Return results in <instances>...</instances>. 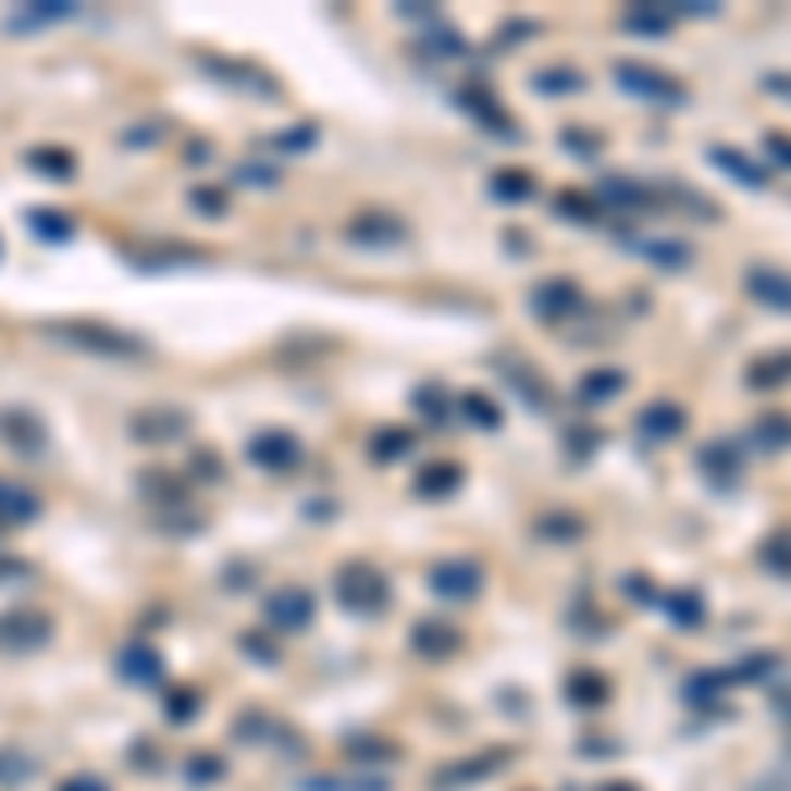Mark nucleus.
<instances>
[{"mask_svg": "<svg viewBox=\"0 0 791 791\" xmlns=\"http://www.w3.org/2000/svg\"><path fill=\"white\" fill-rule=\"evenodd\" d=\"M618 85L628 96H639V101H654V106H681L687 101V85L676 79V74L654 70V64H633V59H622L618 70Z\"/></svg>", "mask_w": 791, "mask_h": 791, "instance_id": "nucleus-1", "label": "nucleus"}, {"mask_svg": "<svg viewBox=\"0 0 791 791\" xmlns=\"http://www.w3.org/2000/svg\"><path fill=\"white\" fill-rule=\"evenodd\" d=\"M338 596H344V607H354V613H380L391 602V585H385V576H380L375 565L354 559V565L338 570Z\"/></svg>", "mask_w": 791, "mask_h": 791, "instance_id": "nucleus-2", "label": "nucleus"}, {"mask_svg": "<svg viewBox=\"0 0 791 791\" xmlns=\"http://www.w3.org/2000/svg\"><path fill=\"white\" fill-rule=\"evenodd\" d=\"M428 581H433V591H438L444 602H470V596L485 585V570L475 559H438Z\"/></svg>", "mask_w": 791, "mask_h": 791, "instance_id": "nucleus-3", "label": "nucleus"}, {"mask_svg": "<svg viewBox=\"0 0 791 791\" xmlns=\"http://www.w3.org/2000/svg\"><path fill=\"white\" fill-rule=\"evenodd\" d=\"M744 291L755 296L759 307H770V311H791V275H787V270H770V264H755V270L744 275Z\"/></svg>", "mask_w": 791, "mask_h": 791, "instance_id": "nucleus-4", "label": "nucleus"}, {"mask_svg": "<svg viewBox=\"0 0 791 791\" xmlns=\"http://www.w3.org/2000/svg\"><path fill=\"white\" fill-rule=\"evenodd\" d=\"M581 285L576 280H549V285H539L533 291V311L539 317H549V322H565V317H576L581 311Z\"/></svg>", "mask_w": 791, "mask_h": 791, "instance_id": "nucleus-5", "label": "nucleus"}, {"mask_svg": "<svg viewBox=\"0 0 791 791\" xmlns=\"http://www.w3.org/2000/svg\"><path fill=\"white\" fill-rule=\"evenodd\" d=\"M681 428H687V412H681L676 401H650V407L639 412V433H644L650 444H670V438H681Z\"/></svg>", "mask_w": 791, "mask_h": 791, "instance_id": "nucleus-6", "label": "nucleus"}, {"mask_svg": "<svg viewBox=\"0 0 791 791\" xmlns=\"http://www.w3.org/2000/svg\"><path fill=\"white\" fill-rule=\"evenodd\" d=\"M248 459H259L264 470H296V465H301V444L285 438V433H259V438L248 444Z\"/></svg>", "mask_w": 791, "mask_h": 791, "instance_id": "nucleus-7", "label": "nucleus"}, {"mask_svg": "<svg viewBox=\"0 0 791 791\" xmlns=\"http://www.w3.org/2000/svg\"><path fill=\"white\" fill-rule=\"evenodd\" d=\"M707 159H713V164H718V170H728L733 174V180H739V185H770V170H765V164H755V159H750V153H739V148H728V143H713V148H707Z\"/></svg>", "mask_w": 791, "mask_h": 791, "instance_id": "nucleus-8", "label": "nucleus"}, {"mask_svg": "<svg viewBox=\"0 0 791 791\" xmlns=\"http://www.w3.org/2000/svg\"><path fill=\"white\" fill-rule=\"evenodd\" d=\"M53 333H64V338H79V348H111V354H133V338L127 333H106V327H70V322H59Z\"/></svg>", "mask_w": 791, "mask_h": 791, "instance_id": "nucleus-9", "label": "nucleus"}, {"mask_svg": "<svg viewBox=\"0 0 791 791\" xmlns=\"http://www.w3.org/2000/svg\"><path fill=\"white\" fill-rule=\"evenodd\" d=\"M681 16H676V5H633L628 16H622V27L628 33H670Z\"/></svg>", "mask_w": 791, "mask_h": 791, "instance_id": "nucleus-10", "label": "nucleus"}, {"mask_svg": "<svg viewBox=\"0 0 791 791\" xmlns=\"http://www.w3.org/2000/svg\"><path fill=\"white\" fill-rule=\"evenodd\" d=\"M622 385H628V375H622V370H596V375L581 380V401H585V407H602V401L622 396Z\"/></svg>", "mask_w": 791, "mask_h": 791, "instance_id": "nucleus-11", "label": "nucleus"}, {"mask_svg": "<svg viewBox=\"0 0 791 791\" xmlns=\"http://www.w3.org/2000/svg\"><path fill=\"white\" fill-rule=\"evenodd\" d=\"M787 380H791V354H770V359L750 364V385L755 391H781Z\"/></svg>", "mask_w": 791, "mask_h": 791, "instance_id": "nucleus-12", "label": "nucleus"}, {"mask_svg": "<svg viewBox=\"0 0 791 791\" xmlns=\"http://www.w3.org/2000/svg\"><path fill=\"white\" fill-rule=\"evenodd\" d=\"M759 565L770 576H791V528H776L765 544H759Z\"/></svg>", "mask_w": 791, "mask_h": 791, "instance_id": "nucleus-13", "label": "nucleus"}, {"mask_svg": "<svg viewBox=\"0 0 791 791\" xmlns=\"http://www.w3.org/2000/svg\"><path fill=\"white\" fill-rule=\"evenodd\" d=\"M702 470H707V475H713V481H739V448L728 444V438H722V444H707L702 448Z\"/></svg>", "mask_w": 791, "mask_h": 791, "instance_id": "nucleus-14", "label": "nucleus"}, {"mask_svg": "<svg viewBox=\"0 0 791 791\" xmlns=\"http://www.w3.org/2000/svg\"><path fill=\"white\" fill-rule=\"evenodd\" d=\"M602 196L618 201V207H650V201H659V190H650V185H628V180H618V174L602 185Z\"/></svg>", "mask_w": 791, "mask_h": 791, "instance_id": "nucleus-15", "label": "nucleus"}, {"mask_svg": "<svg viewBox=\"0 0 791 791\" xmlns=\"http://www.w3.org/2000/svg\"><path fill=\"white\" fill-rule=\"evenodd\" d=\"M665 613H670V622H681V628H696L707 607H702L696 591H670V596H665Z\"/></svg>", "mask_w": 791, "mask_h": 791, "instance_id": "nucleus-16", "label": "nucleus"}, {"mask_svg": "<svg viewBox=\"0 0 791 791\" xmlns=\"http://www.w3.org/2000/svg\"><path fill=\"white\" fill-rule=\"evenodd\" d=\"M639 254H650L659 270H687V264H691L687 243H650V238H639Z\"/></svg>", "mask_w": 791, "mask_h": 791, "instance_id": "nucleus-17", "label": "nucleus"}, {"mask_svg": "<svg viewBox=\"0 0 791 791\" xmlns=\"http://www.w3.org/2000/svg\"><path fill=\"white\" fill-rule=\"evenodd\" d=\"M48 639V622L42 618H5L0 622V644H37Z\"/></svg>", "mask_w": 791, "mask_h": 791, "instance_id": "nucleus-18", "label": "nucleus"}, {"mask_svg": "<svg viewBox=\"0 0 791 791\" xmlns=\"http://www.w3.org/2000/svg\"><path fill=\"white\" fill-rule=\"evenodd\" d=\"M459 481H465V470H459V465H433L428 475H417V491H422V496H448Z\"/></svg>", "mask_w": 791, "mask_h": 791, "instance_id": "nucleus-19", "label": "nucleus"}, {"mask_svg": "<svg viewBox=\"0 0 791 791\" xmlns=\"http://www.w3.org/2000/svg\"><path fill=\"white\" fill-rule=\"evenodd\" d=\"M755 444L759 448H791V417H759L755 422Z\"/></svg>", "mask_w": 791, "mask_h": 791, "instance_id": "nucleus-20", "label": "nucleus"}, {"mask_svg": "<svg viewBox=\"0 0 791 791\" xmlns=\"http://www.w3.org/2000/svg\"><path fill=\"white\" fill-rule=\"evenodd\" d=\"M417 650L422 654H454L459 650V633H454V628H438V622H428V628H417Z\"/></svg>", "mask_w": 791, "mask_h": 791, "instance_id": "nucleus-21", "label": "nucleus"}, {"mask_svg": "<svg viewBox=\"0 0 791 791\" xmlns=\"http://www.w3.org/2000/svg\"><path fill=\"white\" fill-rule=\"evenodd\" d=\"M533 85H539L544 96H576L585 79L576 70H544V74H533Z\"/></svg>", "mask_w": 791, "mask_h": 791, "instance_id": "nucleus-22", "label": "nucleus"}, {"mask_svg": "<svg viewBox=\"0 0 791 791\" xmlns=\"http://www.w3.org/2000/svg\"><path fill=\"white\" fill-rule=\"evenodd\" d=\"M27 428H37L33 417H22V412L0 417V433H5V438H11L16 448H42V433H27Z\"/></svg>", "mask_w": 791, "mask_h": 791, "instance_id": "nucleus-23", "label": "nucleus"}, {"mask_svg": "<svg viewBox=\"0 0 791 791\" xmlns=\"http://www.w3.org/2000/svg\"><path fill=\"white\" fill-rule=\"evenodd\" d=\"M733 687L722 670H702V676H691V687H687V696L691 702H707V696H722V691Z\"/></svg>", "mask_w": 791, "mask_h": 791, "instance_id": "nucleus-24", "label": "nucleus"}, {"mask_svg": "<svg viewBox=\"0 0 791 791\" xmlns=\"http://www.w3.org/2000/svg\"><path fill=\"white\" fill-rule=\"evenodd\" d=\"M491 190H496L502 201H522L533 185H528V174H522V170H507V174H496V185H491Z\"/></svg>", "mask_w": 791, "mask_h": 791, "instance_id": "nucleus-25", "label": "nucleus"}, {"mask_svg": "<svg viewBox=\"0 0 791 791\" xmlns=\"http://www.w3.org/2000/svg\"><path fill=\"white\" fill-rule=\"evenodd\" d=\"M270 613H275L280 622H307V618H311L307 591H296V602H270Z\"/></svg>", "mask_w": 791, "mask_h": 791, "instance_id": "nucleus-26", "label": "nucleus"}, {"mask_svg": "<svg viewBox=\"0 0 791 791\" xmlns=\"http://www.w3.org/2000/svg\"><path fill=\"white\" fill-rule=\"evenodd\" d=\"M0 507H11V517H33L37 512L33 491H16V485H0Z\"/></svg>", "mask_w": 791, "mask_h": 791, "instance_id": "nucleus-27", "label": "nucleus"}, {"mask_svg": "<svg viewBox=\"0 0 791 791\" xmlns=\"http://www.w3.org/2000/svg\"><path fill=\"white\" fill-rule=\"evenodd\" d=\"M559 211H570V222H596V201H585V196H559Z\"/></svg>", "mask_w": 791, "mask_h": 791, "instance_id": "nucleus-28", "label": "nucleus"}, {"mask_svg": "<svg viewBox=\"0 0 791 791\" xmlns=\"http://www.w3.org/2000/svg\"><path fill=\"white\" fill-rule=\"evenodd\" d=\"M570 696H576V702H602V696H607V687H602V676H576Z\"/></svg>", "mask_w": 791, "mask_h": 791, "instance_id": "nucleus-29", "label": "nucleus"}, {"mask_svg": "<svg viewBox=\"0 0 791 791\" xmlns=\"http://www.w3.org/2000/svg\"><path fill=\"white\" fill-rule=\"evenodd\" d=\"M354 238H391L396 243V238H407V233H401L396 222H380V227L375 222H354Z\"/></svg>", "mask_w": 791, "mask_h": 791, "instance_id": "nucleus-30", "label": "nucleus"}, {"mask_svg": "<svg viewBox=\"0 0 791 791\" xmlns=\"http://www.w3.org/2000/svg\"><path fill=\"white\" fill-rule=\"evenodd\" d=\"M465 412L475 417V422H481V428H496V407H491V401H485V396H465Z\"/></svg>", "mask_w": 791, "mask_h": 791, "instance_id": "nucleus-31", "label": "nucleus"}, {"mask_svg": "<svg viewBox=\"0 0 791 791\" xmlns=\"http://www.w3.org/2000/svg\"><path fill=\"white\" fill-rule=\"evenodd\" d=\"M544 533H559V539H570V533H581V522H576V517H544Z\"/></svg>", "mask_w": 791, "mask_h": 791, "instance_id": "nucleus-32", "label": "nucleus"}, {"mask_svg": "<svg viewBox=\"0 0 791 791\" xmlns=\"http://www.w3.org/2000/svg\"><path fill=\"white\" fill-rule=\"evenodd\" d=\"M585 127H570V148L576 153H602V138H581Z\"/></svg>", "mask_w": 791, "mask_h": 791, "instance_id": "nucleus-33", "label": "nucleus"}, {"mask_svg": "<svg viewBox=\"0 0 791 791\" xmlns=\"http://www.w3.org/2000/svg\"><path fill=\"white\" fill-rule=\"evenodd\" d=\"M765 85H770V96H781V101H791V74H770Z\"/></svg>", "mask_w": 791, "mask_h": 791, "instance_id": "nucleus-34", "label": "nucleus"}, {"mask_svg": "<svg viewBox=\"0 0 791 791\" xmlns=\"http://www.w3.org/2000/svg\"><path fill=\"white\" fill-rule=\"evenodd\" d=\"M755 791H791V770H781V776H770L765 787H755Z\"/></svg>", "mask_w": 791, "mask_h": 791, "instance_id": "nucleus-35", "label": "nucleus"}, {"mask_svg": "<svg viewBox=\"0 0 791 791\" xmlns=\"http://www.w3.org/2000/svg\"><path fill=\"white\" fill-rule=\"evenodd\" d=\"M64 791H106V787H101V781H85V776H74Z\"/></svg>", "mask_w": 791, "mask_h": 791, "instance_id": "nucleus-36", "label": "nucleus"}, {"mask_svg": "<svg viewBox=\"0 0 791 791\" xmlns=\"http://www.w3.org/2000/svg\"><path fill=\"white\" fill-rule=\"evenodd\" d=\"M770 153H776V159H787V164H791V143H787V138H770Z\"/></svg>", "mask_w": 791, "mask_h": 791, "instance_id": "nucleus-37", "label": "nucleus"}, {"mask_svg": "<svg viewBox=\"0 0 791 791\" xmlns=\"http://www.w3.org/2000/svg\"><path fill=\"white\" fill-rule=\"evenodd\" d=\"M781 718L791 722V691H787V696H781Z\"/></svg>", "mask_w": 791, "mask_h": 791, "instance_id": "nucleus-38", "label": "nucleus"}, {"mask_svg": "<svg viewBox=\"0 0 791 791\" xmlns=\"http://www.w3.org/2000/svg\"><path fill=\"white\" fill-rule=\"evenodd\" d=\"M602 791H639V787H628V781H613V787H602Z\"/></svg>", "mask_w": 791, "mask_h": 791, "instance_id": "nucleus-39", "label": "nucleus"}]
</instances>
